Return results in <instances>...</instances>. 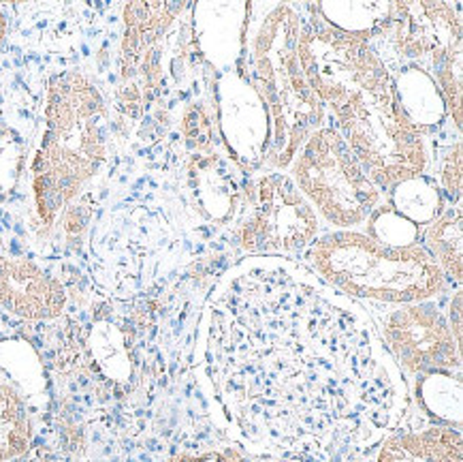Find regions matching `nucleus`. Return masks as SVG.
Listing matches in <instances>:
<instances>
[{"mask_svg": "<svg viewBox=\"0 0 463 462\" xmlns=\"http://www.w3.org/2000/svg\"><path fill=\"white\" fill-rule=\"evenodd\" d=\"M259 259L260 295L248 294L235 272L221 285L248 317L218 295L229 308L212 300L201 332L203 364L229 418L248 430H269L278 416L287 428L297 416L299 435L342 422L380 432L400 407L384 385L400 388L402 375L372 319L310 272Z\"/></svg>", "mask_w": 463, "mask_h": 462, "instance_id": "f257e3e1", "label": "nucleus"}, {"mask_svg": "<svg viewBox=\"0 0 463 462\" xmlns=\"http://www.w3.org/2000/svg\"><path fill=\"white\" fill-rule=\"evenodd\" d=\"M301 26L304 15L293 5L250 3L240 69L269 110L271 146L265 163L278 171L288 169L326 116L297 56Z\"/></svg>", "mask_w": 463, "mask_h": 462, "instance_id": "f03ea898", "label": "nucleus"}, {"mask_svg": "<svg viewBox=\"0 0 463 462\" xmlns=\"http://www.w3.org/2000/svg\"><path fill=\"white\" fill-rule=\"evenodd\" d=\"M105 122L103 94L86 75L69 71L52 82L43 140L33 163L34 204L43 225H53L105 163Z\"/></svg>", "mask_w": 463, "mask_h": 462, "instance_id": "7ed1b4c3", "label": "nucleus"}, {"mask_svg": "<svg viewBox=\"0 0 463 462\" xmlns=\"http://www.w3.org/2000/svg\"><path fill=\"white\" fill-rule=\"evenodd\" d=\"M306 259L326 285L365 302H427L447 289V278L420 245L389 248L357 229L320 236Z\"/></svg>", "mask_w": 463, "mask_h": 462, "instance_id": "20e7f679", "label": "nucleus"}, {"mask_svg": "<svg viewBox=\"0 0 463 462\" xmlns=\"http://www.w3.org/2000/svg\"><path fill=\"white\" fill-rule=\"evenodd\" d=\"M334 118L337 133L380 191L430 168L425 135L402 114L391 77L367 88Z\"/></svg>", "mask_w": 463, "mask_h": 462, "instance_id": "39448f33", "label": "nucleus"}, {"mask_svg": "<svg viewBox=\"0 0 463 462\" xmlns=\"http://www.w3.org/2000/svg\"><path fill=\"white\" fill-rule=\"evenodd\" d=\"M288 171L318 218L337 229L359 227L383 204V191L335 127L323 124L314 131L297 150Z\"/></svg>", "mask_w": 463, "mask_h": 462, "instance_id": "423d86ee", "label": "nucleus"}, {"mask_svg": "<svg viewBox=\"0 0 463 462\" xmlns=\"http://www.w3.org/2000/svg\"><path fill=\"white\" fill-rule=\"evenodd\" d=\"M235 225L243 251L276 257L310 246L318 236L320 218L293 178L284 171H265L243 185Z\"/></svg>", "mask_w": 463, "mask_h": 462, "instance_id": "0eeeda50", "label": "nucleus"}, {"mask_svg": "<svg viewBox=\"0 0 463 462\" xmlns=\"http://www.w3.org/2000/svg\"><path fill=\"white\" fill-rule=\"evenodd\" d=\"M297 56L307 84L331 116L346 108L365 88L389 80V64L370 41L350 37L317 17L304 20Z\"/></svg>", "mask_w": 463, "mask_h": 462, "instance_id": "6e6552de", "label": "nucleus"}, {"mask_svg": "<svg viewBox=\"0 0 463 462\" xmlns=\"http://www.w3.org/2000/svg\"><path fill=\"white\" fill-rule=\"evenodd\" d=\"M397 369L411 377L433 371H461V345L444 313L427 302H365Z\"/></svg>", "mask_w": 463, "mask_h": 462, "instance_id": "1a4fd4ad", "label": "nucleus"}, {"mask_svg": "<svg viewBox=\"0 0 463 462\" xmlns=\"http://www.w3.org/2000/svg\"><path fill=\"white\" fill-rule=\"evenodd\" d=\"M372 39H384L397 58L431 73L450 52L461 47L459 11L449 3H391L387 20Z\"/></svg>", "mask_w": 463, "mask_h": 462, "instance_id": "9d476101", "label": "nucleus"}, {"mask_svg": "<svg viewBox=\"0 0 463 462\" xmlns=\"http://www.w3.org/2000/svg\"><path fill=\"white\" fill-rule=\"evenodd\" d=\"M216 118L229 157L243 171L263 168L271 146L269 110L240 64L218 77Z\"/></svg>", "mask_w": 463, "mask_h": 462, "instance_id": "9b49d317", "label": "nucleus"}, {"mask_svg": "<svg viewBox=\"0 0 463 462\" xmlns=\"http://www.w3.org/2000/svg\"><path fill=\"white\" fill-rule=\"evenodd\" d=\"M0 306L26 322H47L62 315L67 292L31 259L0 257Z\"/></svg>", "mask_w": 463, "mask_h": 462, "instance_id": "f8f14e48", "label": "nucleus"}, {"mask_svg": "<svg viewBox=\"0 0 463 462\" xmlns=\"http://www.w3.org/2000/svg\"><path fill=\"white\" fill-rule=\"evenodd\" d=\"M243 169L227 152H199L188 169L190 193L207 221L227 225L235 223L243 193Z\"/></svg>", "mask_w": 463, "mask_h": 462, "instance_id": "ddd939ff", "label": "nucleus"}, {"mask_svg": "<svg viewBox=\"0 0 463 462\" xmlns=\"http://www.w3.org/2000/svg\"><path fill=\"white\" fill-rule=\"evenodd\" d=\"M250 3L193 5V28L199 52L213 69L231 71L241 61Z\"/></svg>", "mask_w": 463, "mask_h": 462, "instance_id": "4468645a", "label": "nucleus"}, {"mask_svg": "<svg viewBox=\"0 0 463 462\" xmlns=\"http://www.w3.org/2000/svg\"><path fill=\"white\" fill-rule=\"evenodd\" d=\"M188 9L186 3H128L124 5L122 39V77L130 80L139 67V61L158 39L169 31L177 15Z\"/></svg>", "mask_w": 463, "mask_h": 462, "instance_id": "2eb2a0df", "label": "nucleus"}, {"mask_svg": "<svg viewBox=\"0 0 463 462\" xmlns=\"http://www.w3.org/2000/svg\"><path fill=\"white\" fill-rule=\"evenodd\" d=\"M397 105L406 120L427 135L449 118L447 103L430 71L419 64L389 69Z\"/></svg>", "mask_w": 463, "mask_h": 462, "instance_id": "dca6fc26", "label": "nucleus"}, {"mask_svg": "<svg viewBox=\"0 0 463 462\" xmlns=\"http://www.w3.org/2000/svg\"><path fill=\"white\" fill-rule=\"evenodd\" d=\"M461 432L447 426L402 432L380 446L376 462H450L461 458Z\"/></svg>", "mask_w": 463, "mask_h": 462, "instance_id": "f3484780", "label": "nucleus"}, {"mask_svg": "<svg viewBox=\"0 0 463 462\" xmlns=\"http://www.w3.org/2000/svg\"><path fill=\"white\" fill-rule=\"evenodd\" d=\"M463 212L461 204H455L453 208L442 210V215L436 221L430 223L423 231V245L420 248L430 255L431 262L440 268L444 278H450L457 285L463 276Z\"/></svg>", "mask_w": 463, "mask_h": 462, "instance_id": "a211bd4d", "label": "nucleus"}, {"mask_svg": "<svg viewBox=\"0 0 463 462\" xmlns=\"http://www.w3.org/2000/svg\"><path fill=\"white\" fill-rule=\"evenodd\" d=\"M414 399L431 419L447 428H461V372L433 371L417 377Z\"/></svg>", "mask_w": 463, "mask_h": 462, "instance_id": "6ab92c4d", "label": "nucleus"}, {"mask_svg": "<svg viewBox=\"0 0 463 462\" xmlns=\"http://www.w3.org/2000/svg\"><path fill=\"white\" fill-rule=\"evenodd\" d=\"M391 3H317L307 11L320 22L350 37L372 41L383 22L387 20Z\"/></svg>", "mask_w": 463, "mask_h": 462, "instance_id": "aec40b11", "label": "nucleus"}, {"mask_svg": "<svg viewBox=\"0 0 463 462\" xmlns=\"http://www.w3.org/2000/svg\"><path fill=\"white\" fill-rule=\"evenodd\" d=\"M33 441V422L26 400L11 383H0V462L20 458Z\"/></svg>", "mask_w": 463, "mask_h": 462, "instance_id": "412c9836", "label": "nucleus"}, {"mask_svg": "<svg viewBox=\"0 0 463 462\" xmlns=\"http://www.w3.org/2000/svg\"><path fill=\"white\" fill-rule=\"evenodd\" d=\"M442 199L436 178L427 174L408 178L389 188V204L417 227H427L442 215Z\"/></svg>", "mask_w": 463, "mask_h": 462, "instance_id": "4be33fe9", "label": "nucleus"}, {"mask_svg": "<svg viewBox=\"0 0 463 462\" xmlns=\"http://www.w3.org/2000/svg\"><path fill=\"white\" fill-rule=\"evenodd\" d=\"M367 238L389 248H408L419 245L420 227L402 217L389 201L376 206L365 221Z\"/></svg>", "mask_w": 463, "mask_h": 462, "instance_id": "5701e85b", "label": "nucleus"}, {"mask_svg": "<svg viewBox=\"0 0 463 462\" xmlns=\"http://www.w3.org/2000/svg\"><path fill=\"white\" fill-rule=\"evenodd\" d=\"M461 50L463 47H457L455 52H450V54L444 58L442 63H438L431 71L433 80H436V84H438V88H440V92L444 97V103H447L449 116L453 118L457 131H461V120H463V114H461V92H463L461 91V77H463Z\"/></svg>", "mask_w": 463, "mask_h": 462, "instance_id": "b1692460", "label": "nucleus"}, {"mask_svg": "<svg viewBox=\"0 0 463 462\" xmlns=\"http://www.w3.org/2000/svg\"><path fill=\"white\" fill-rule=\"evenodd\" d=\"M213 127H216V124H212V118L207 114L203 105L194 103L184 111L182 133L188 144L197 152L213 150Z\"/></svg>", "mask_w": 463, "mask_h": 462, "instance_id": "393cba45", "label": "nucleus"}, {"mask_svg": "<svg viewBox=\"0 0 463 462\" xmlns=\"http://www.w3.org/2000/svg\"><path fill=\"white\" fill-rule=\"evenodd\" d=\"M461 180H463V157H461V140L457 138L455 144H450L442 152L440 165H438V188L440 193H447L450 199L459 204L461 199Z\"/></svg>", "mask_w": 463, "mask_h": 462, "instance_id": "a878e982", "label": "nucleus"}, {"mask_svg": "<svg viewBox=\"0 0 463 462\" xmlns=\"http://www.w3.org/2000/svg\"><path fill=\"white\" fill-rule=\"evenodd\" d=\"M171 462H246L237 449H224V452H182Z\"/></svg>", "mask_w": 463, "mask_h": 462, "instance_id": "bb28decb", "label": "nucleus"}, {"mask_svg": "<svg viewBox=\"0 0 463 462\" xmlns=\"http://www.w3.org/2000/svg\"><path fill=\"white\" fill-rule=\"evenodd\" d=\"M450 330H453L455 341L461 345V292L455 294V300L450 302V313L447 315Z\"/></svg>", "mask_w": 463, "mask_h": 462, "instance_id": "cd10ccee", "label": "nucleus"}, {"mask_svg": "<svg viewBox=\"0 0 463 462\" xmlns=\"http://www.w3.org/2000/svg\"><path fill=\"white\" fill-rule=\"evenodd\" d=\"M5 37H7V15L0 9V43H3Z\"/></svg>", "mask_w": 463, "mask_h": 462, "instance_id": "c85d7f7f", "label": "nucleus"}]
</instances>
